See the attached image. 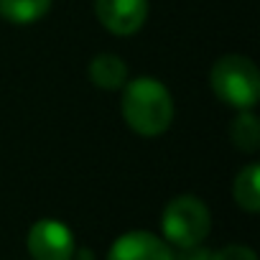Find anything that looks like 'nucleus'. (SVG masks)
<instances>
[{"label":"nucleus","mask_w":260,"mask_h":260,"mask_svg":"<svg viewBox=\"0 0 260 260\" xmlns=\"http://www.w3.org/2000/svg\"><path fill=\"white\" fill-rule=\"evenodd\" d=\"M122 117L141 136H161L174 120L169 89L153 77H138L122 92Z\"/></svg>","instance_id":"1"},{"label":"nucleus","mask_w":260,"mask_h":260,"mask_svg":"<svg viewBox=\"0 0 260 260\" xmlns=\"http://www.w3.org/2000/svg\"><path fill=\"white\" fill-rule=\"evenodd\" d=\"M209 79H212L214 94L237 110L255 107L260 97V74H257V67L247 56H237V54L222 56L212 67Z\"/></svg>","instance_id":"2"},{"label":"nucleus","mask_w":260,"mask_h":260,"mask_svg":"<svg viewBox=\"0 0 260 260\" xmlns=\"http://www.w3.org/2000/svg\"><path fill=\"white\" fill-rule=\"evenodd\" d=\"M161 227L166 240L176 247L199 245L209 232V209L197 197H176L166 204Z\"/></svg>","instance_id":"3"},{"label":"nucleus","mask_w":260,"mask_h":260,"mask_svg":"<svg viewBox=\"0 0 260 260\" xmlns=\"http://www.w3.org/2000/svg\"><path fill=\"white\" fill-rule=\"evenodd\" d=\"M28 252L34 260H72L74 235L59 219H39L28 232Z\"/></svg>","instance_id":"4"},{"label":"nucleus","mask_w":260,"mask_h":260,"mask_svg":"<svg viewBox=\"0 0 260 260\" xmlns=\"http://www.w3.org/2000/svg\"><path fill=\"white\" fill-rule=\"evenodd\" d=\"M94 13L107 31L130 36L146 23L148 0H94Z\"/></svg>","instance_id":"5"},{"label":"nucleus","mask_w":260,"mask_h":260,"mask_svg":"<svg viewBox=\"0 0 260 260\" xmlns=\"http://www.w3.org/2000/svg\"><path fill=\"white\" fill-rule=\"evenodd\" d=\"M107 260H174V252L161 237L136 230L112 242Z\"/></svg>","instance_id":"6"},{"label":"nucleus","mask_w":260,"mask_h":260,"mask_svg":"<svg viewBox=\"0 0 260 260\" xmlns=\"http://www.w3.org/2000/svg\"><path fill=\"white\" fill-rule=\"evenodd\" d=\"M89 79L102 89H120L127 82V67L115 54H100L89 64Z\"/></svg>","instance_id":"7"},{"label":"nucleus","mask_w":260,"mask_h":260,"mask_svg":"<svg viewBox=\"0 0 260 260\" xmlns=\"http://www.w3.org/2000/svg\"><path fill=\"white\" fill-rule=\"evenodd\" d=\"M51 8V0H0V18L8 23H36Z\"/></svg>","instance_id":"8"},{"label":"nucleus","mask_w":260,"mask_h":260,"mask_svg":"<svg viewBox=\"0 0 260 260\" xmlns=\"http://www.w3.org/2000/svg\"><path fill=\"white\" fill-rule=\"evenodd\" d=\"M235 202L247 212L260 209V169L255 164L245 166L237 174V179H235Z\"/></svg>","instance_id":"9"},{"label":"nucleus","mask_w":260,"mask_h":260,"mask_svg":"<svg viewBox=\"0 0 260 260\" xmlns=\"http://www.w3.org/2000/svg\"><path fill=\"white\" fill-rule=\"evenodd\" d=\"M230 136H232V141H235L237 148H242L247 153L257 151V146H260V125H257V117L252 112H240L232 120Z\"/></svg>","instance_id":"10"},{"label":"nucleus","mask_w":260,"mask_h":260,"mask_svg":"<svg viewBox=\"0 0 260 260\" xmlns=\"http://www.w3.org/2000/svg\"><path fill=\"white\" fill-rule=\"evenodd\" d=\"M209 260H257V255L247 245H227L219 252L209 255Z\"/></svg>","instance_id":"11"},{"label":"nucleus","mask_w":260,"mask_h":260,"mask_svg":"<svg viewBox=\"0 0 260 260\" xmlns=\"http://www.w3.org/2000/svg\"><path fill=\"white\" fill-rule=\"evenodd\" d=\"M209 250L191 245V247H179V255H174V260H209Z\"/></svg>","instance_id":"12"}]
</instances>
